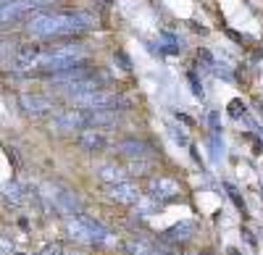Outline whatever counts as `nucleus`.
I'll list each match as a JSON object with an SVG mask.
<instances>
[{"label": "nucleus", "mask_w": 263, "mask_h": 255, "mask_svg": "<svg viewBox=\"0 0 263 255\" xmlns=\"http://www.w3.org/2000/svg\"><path fill=\"white\" fill-rule=\"evenodd\" d=\"M27 34L37 40H69L98 27V16L90 11H37L24 18Z\"/></svg>", "instance_id": "nucleus-1"}, {"label": "nucleus", "mask_w": 263, "mask_h": 255, "mask_svg": "<svg viewBox=\"0 0 263 255\" xmlns=\"http://www.w3.org/2000/svg\"><path fill=\"white\" fill-rule=\"evenodd\" d=\"M71 105L77 108H84V111H116V113H124L135 105V97H129L119 90H105V87H98V90H90L84 95H77L71 100Z\"/></svg>", "instance_id": "nucleus-2"}, {"label": "nucleus", "mask_w": 263, "mask_h": 255, "mask_svg": "<svg viewBox=\"0 0 263 255\" xmlns=\"http://www.w3.org/2000/svg\"><path fill=\"white\" fill-rule=\"evenodd\" d=\"M66 231H69V237L82 242V245H103L111 240V231H108L100 221L90 219V216H66Z\"/></svg>", "instance_id": "nucleus-3"}, {"label": "nucleus", "mask_w": 263, "mask_h": 255, "mask_svg": "<svg viewBox=\"0 0 263 255\" xmlns=\"http://www.w3.org/2000/svg\"><path fill=\"white\" fill-rule=\"evenodd\" d=\"M40 198H42V203H45L48 208L58 210L61 216H79L82 213L77 195L71 192L69 187H63V184H55V182L42 184L40 187Z\"/></svg>", "instance_id": "nucleus-4"}, {"label": "nucleus", "mask_w": 263, "mask_h": 255, "mask_svg": "<svg viewBox=\"0 0 263 255\" xmlns=\"http://www.w3.org/2000/svg\"><path fill=\"white\" fill-rule=\"evenodd\" d=\"M87 126H90V111L77 108V105L55 111L50 116V129L55 134H79L82 129H87Z\"/></svg>", "instance_id": "nucleus-5"}, {"label": "nucleus", "mask_w": 263, "mask_h": 255, "mask_svg": "<svg viewBox=\"0 0 263 255\" xmlns=\"http://www.w3.org/2000/svg\"><path fill=\"white\" fill-rule=\"evenodd\" d=\"M114 150L116 155L126 158V161H135V158H153V145L147 140L140 137H124L114 142Z\"/></svg>", "instance_id": "nucleus-6"}, {"label": "nucleus", "mask_w": 263, "mask_h": 255, "mask_svg": "<svg viewBox=\"0 0 263 255\" xmlns=\"http://www.w3.org/2000/svg\"><path fill=\"white\" fill-rule=\"evenodd\" d=\"M18 103H21V108H24V113L27 116H32V119H42V116H53L55 111H58V105H55V100H50L48 95H21L18 97Z\"/></svg>", "instance_id": "nucleus-7"}, {"label": "nucleus", "mask_w": 263, "mask_h": 255, "mask_svg": "<svg viewBox=\"0 0 263 255\" xmlns=\"http://www.w3.org/2000/svg\"><path fill=\"white\" fill-rule=\"evenodd\" d=\"M77 145L82 147L84 153H90V155H100L108 150V137L103 129H95V126H87V129H82L77 134Z\"/></svg>", "instance_id": "nucleus-8"}, {"label": "nucleus", "mask_w": 263, "mask_h": 255, "mask_svg": "<svg viewBox=\"0 0 263 255\" xmlns=\"http://www.w3.org/2000/svg\"><path fill=\"white\" fill-rule=\"evenodd\" d=\"M108 198L119 205H137V200L142 198V189L132 179H124L116 184H108Z\"/></svg>", "instance_id": "nucleus-9"}, {"label": "nucleus", "mask_w": 263, "mask_h": 255, "mask_svg": "<svg viewBox=\"0 0 263 255\" xmlns=\"http://www.w3.org/2000/svg\"><path fill=\"white\" fill-rule=\"evenodd\" d=\"M150 195L158 198L161 203H168V200H177L182 195V184L171 176H153L150 182Z\"/></svg>", "instance_id": "nucleus-10"}, {"label": "nucleus", "mask_w": 263, "mask_h": 255, "mask_svg": "<svg viewBox=\"0 0 263 255\" xmlns=\"http://www.w3.org/2000/svg\"><path fill=\"white\" fill-rule=\"evenodd\" d=\"M195 229L197 224L195 221H179L177 226H171L163 231V242L166 245H182V242H190L195 237Z\"/></svg>", "instance_id": "nucleus-11"}, {"label": "nucleus", "mask_w": 263, "mask_h": 255, "mask_svg": "<svg viewBox=\"0 0 263 255\" xmlns=\"http://www.w3.org/2000/svg\"><path fill=\"white\" fill-rule=\"evenodd\" d=\"M95 176L100 182H105V184H116V182L129 179V171H126V168H121L119 163H114V161H105V163H98L95 166Z\"/></svg>", "instance_id": "nucleus-12"}, {"label": "nucleus", "mask_w": 263, "mask_h": 255, "mask_svg": "<svg viewBox=\"0 0 263 255\" xmlns=\"http://www.w3.org/2000/svg\"><path fill=\"white\" fill-rule=\"evenodd\" d=\"M124 250H126L129 255H174V250H161V247H156L153 242H147V240H142V237L126 240V242H124Z\"/></svg>", "instance_id": "nucleus-13"}, {"label": "nucleus", "mask_w": 263, "mask_h": 255, "mask_svg": "<svg viewBox=\"0 0 263 255\" xmlns=\"http://www.w3.org/2000/svg\"><path fill=\"white\" fill-rule=\"evenodd\" d=\"M161 200L158 198H153V195H142L140 200H137V205H135V210H137V216H153V213H158L161 210Z\"/></svg>", "instance_id": "nucleus-14"}, {"label": "nucleus", "mask_w": 263, "mask_h": 255, "mask_svg": "<svg viewBox=\"0 0 263 255\" xmlns=\"http://www.w3.org/2000/svg\"><path fill=\"white\" fill-rule=\"evenodd\" d=\"M3 198L11 203V205H21L27 200V195H24V187H21L18 182H8L6 187H3Z\"/></svg>", "instance_id": "nucleus-15"}, {"label": "nucleus", "mask_w": 263, "mask_h": 255, "mask_svg": "<svg viewBox=\"0 0 263 255\" xmlns=\"http://www.w3.org/2000/svg\"><path fill=\"white\" fill-rule=\"evenodd\" d=\"M150 168H153V158H135V161H129V176H147L150 174Z\"/></svg>", "instance_id": "nucleus-16"}, {"label": "nucleus", "mask_w": 263, "mask_h": 255, "mask_svg": "<svg viewBox=\"0 0 263 255\" xmlns=\"http://www.w3.org/2000/svg\"><path fill=\"white\" fill-rule=\"evenodd\" d=\"M16 42H8V40H0V63H11L13 53H16Z\"/></svg>", "instance_id": "nucleus-17"}, {"label": "nucleus", "mask_w": 263, "mask_h": 255, "mask_svg": "<svg viewBox=\"0 0 263 255\" xmlns=\"http://www.w3.org/2000/svg\"><path fill=\"white\" fill-rule=\"evenodd\" d=\"M0 255H16V252H13V240H11V234H0Z\"/></svg>", "instance_id": "nucleus-18"}, {"label": "nucleus", "mask_w": 263, "mask_h": 255, "mask_svg": "<svg viewBox=\"0 0 263 255\" xmlns=\"http://www.w3.org/2000/svg\"><path fill=\"white\" fill-rule=\"evenodd\" d=\"M37 255H66V252H63V247H61L58 242H53V245H45Z\"/></svg>", "instance_id": "nucleus-19"}, {"label": "nucleus", "mask_w": 263, "mask_h": 255, "mask_svg": "<svg viewBox=\"0 0 263 255\" xmlns=\"http://www.w3.org/2000/svg\"><path fill=\"white\" fill-rule=\"evenodd\" d=\"M195 255H205V252H195Z\"/></svg>", "instance_id": "nucleus-20"}, {"label": "nucleus", "mask_w": 263, "mask_h": 255, "mask_svg": "<svg viewBox=\"0 0 263 255\" xmlns=\"http://www.w3.org/2000/svg\"><path fill=\"white\" fill-rule=\"evenodd\" d=\"M69 255H77V252H69Z\"/></svg>", "instance_id": "nucleus-21"}]
</instances>
